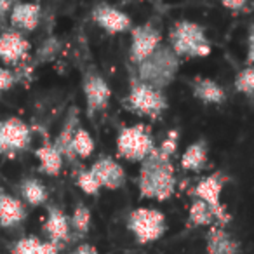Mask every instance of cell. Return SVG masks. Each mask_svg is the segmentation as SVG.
I'll list each match as a JSON object with an SVG mask.
<instances>
[{"instance_id": "30", "label": "cell", "mask_w": 254, "mask_h": 254, "mask_svg": "<svg viewBox=\"0 0 254 254\" xmlns=\"http://www.w3.org/2000/svg\"><path fill=\"white\" fill-rule=\"evenodd\" d=\"M16 84V75L9 68H0V94L12 87Z\"/></svg>"}, {"instance_id": "27", "label": "cell", "mask_w": 254, "mask_h": 254, "mask_svg": "<svg viewBox=\"0 0 254 254\" xmlns=\"http://www.w3.org/2000/svg\"><path fill=\"white\" fill-rule=\"evenodd\" d=\"M233 87L239 94L254 99V66L247 64L246 68H242L233 78Z\"/></svg>"}, {"instance_id": "7", "label": "cell", "mask_w": 254, "mask_h": 254, "mask_svg": "<svg viewBox=\"0 0 254 254\" xmlns=\"http://www.w3.org/2000/svg\"><path fill=\"white\" fill-rule=\"evenodd\" d=\"M225 183H226V178L221 173H214L202 178L193 187V190H191V195L195 198L204 200L212 209V212L216 216V225L218 226H226L232 221V216L226 211V205H223L221 202V191Z\"/></svg>"}, {"instance_id": "4", "label": "cell", "mask_w": 254, "mask_h": 254, "mask_svg": "<svg viewBox=\"0 0 254 254\" xmlns=\"http://www.w3.org/2000/svg\"><path fill=\"white\" fill-rule=\"evenodd\" d=\"M126 106L136 115L157 120L169 108V101L162 89H157L134 78L131 82L129 92H127Z\"/></svg>"}, {"instance_id": "13", "label": "cell", "mask_w": 254, "mask_h": 254, "mask_svg": "<svg viewBox=\"0 0 254 254\" xmlns=\"http://www.w3.org/2000/svg\"><path fill=\"white\" fill-rule=\"evenodd\" d=\"M89 169L98 178L101 188H106V190H120L127 181L124 166H120L119 160L110 155H101L99 159H96Z\"/></svg>"}, {"instance_id": "20", "label": "cell", "mask_w": 254, "mask_h": 254, "mask_svg": "<svg viewBox=\"0 0 254 254\" xmlns=\"http://www.w3.org/2000/svg\"><path fill=\"white\" fill-rule=\"evenodd\" d=\"M35 157L39 160V169L46 176H58L63 169L64 157L56 148L54 143H44L35 150Z\"/></svg>"}, {"instance_id": "28", "label": "cell", "mask_w": 254, "mask_h": 254, "mask_svg": "<svg viewBox=\"0 0 254 254\" xmlns=\"http://www.w3.org/2000/svg\"><path fill=\"white\" fill-rule=\"evenodd\" d=\"M77 187L85 195H98L99 190H101V185H99L98 178L94 176L91 169H82L77 174Z\"/></svg>"}, {"instance_id": "12", "label": "cell", "mask_w": 254, "mask_h": 254, "mask_svg": "<svg viewBox=\"0 0 254 254\" xmlns=\"http://www.w3.org/2000/svg\"><path fill=\"white\" fill-rule=\"evenodd\" d=\"M32 44L25 33L18 30H5L0 33V61L7 66H18L30 56Z\"/></svg>"}, {"instance_id": "16", "label": "cell", "mask_w": 254, "mask_h": 254, "mask_svg": "<svg viewBox=\"0 0 254 254\" xmlns=\"http://www.w3.org/2000/svg\"><path fill=\"white\" fill-rule=\"evenodd\" d=\"M191 94L204 105H223L226 101L225 87L209 77H195L191 80Z\"/></svg>"}, {"instance_id": "15", "label": "cell", "mask_w": 254, "mask_h": 254, "mask_svg": "<svg viewBox=\"0 0 254 254\" xmlns=\"http://www.w3.org/2000/svg\"><path fill=\"white\" fill-rule=\"evenodd\" d=\"M44 230L49 235V242L53 244H63L66 240H70L71 226H70V218L64 214L63 209L51 205L47 209V218L44 223Z\"/></svg>"}, {"instance_id": "26", "label": "cell", "mask_w": 254, "mask_h": 254, "mask_svg": "<svg viewBox=\"0 0 254 254\" xmlns=\"http://www.w3.org/2000/svg\"><path fill=\"white\" fill-rule=\"evenodd\" d=\"M91 221H92V214L91 209L85 204H77L71 212L70 218V226L77 235H85L91 228Z\"/></svg>"}, {"instance_id": "23", "label": "cell", "mask_w": 254, "mask_h": 254, "mask_svg": "<svg viewBox=\"0 0 254 254\" xmlns=\"http://www.w3.org/2000/svg\"><path fill=\"white\" fill-rule=\"evenodd\" d=\"M12 254H58V246L42 242L39 237H23L12 247Z\"/></svg>"}, {"instance_id": "3", "label": "cell", "mask_w": 254, "mask_h": 254, "mask_svg": "<svg viewBox=\"0 0 254 254\" xmlns=\"http://www.w3.org/2000/svg\"><path fill=\"white\" fill-rule=\"evenodd\" d=\"M169 47L180 58H207L212 51L205 28L190 19L174 23L169 32Z\"/></svg>"}, {"instance_id": "17", "label": "cell", "mask_w": 254, "mask_h": 254, "mask_svg": "<svg viewBox=\"0 0 254 254\" xmlns=\"http://www.w3.org/2000/svg\"><path fill=\"white\" fill-rule=\"evenodd\" d=\"M205 251L207 254H239L240 244L237 239H233L225 226L212 225L205 237Z\"/></svg>"}, {"instance_id": "2", "label": "cell", "mask_w": 254, "mask_h": 254, "mask_svg": "<svg viewBox=\"0 0 254 254\" xmlns=\"http://www.w3.org/2000/svg\"><path fill=\"white\" fill-rule=\"evenodd\" d=\"M181 58L171 49L169 46L162 44L150 58L136 66V78L157 89H166L171 85L180 71Z\"/></svg>"}, {"instance_id": "29", "label": "cell", "mask_w": 254, "mask_h": 254, "mask_svg": "<svg viewBox=\"0 0 254 254\" xmlns=\"http://www.w3.org/2000/svg\"><path fill=\"white\" fill-rule=\"evenodd\" d=\"M58 53H60V40L47 39L46 42L40 46L39 53H37V60H39V63H47V61L54 60Z\"/></svg>"}, {"instance_id": "6", "label": "cell", "mask_w": 254, "mask_h": 254, "mask_svg": "<svg viewBox=\"0 0 254 254\" xmlns=\"http://www.w3.org/2000/svg\"><path fill=\"white\" fill-rule=\"evenodd\" d=\"M127 228L139 244L155 242L167 230L166 216L155 207H136L127 216Z\"/></svg>"}, {"instance_id": "10", "label": "cell", "mask_w": 254, "mask_h": 254, "mask_svg": "<svg viewBox=\"0 0 254 254\" xmlns=\"http://www.w3.org/2000/svg\"><path fill=\"white\" fill-rule=\"evenodd\" d=\"M82 92H84L85 108H87L89 117H94L96 113L108 108L110 101H112V96H113L108 80H106L101 73H98V71H94V70L87 71V73L84 75Z\"/></svg>"}, {"instance_id": "32", "label": "cell", "mask_w": 254, "mask_h": 254, "mask_svg": "<svg viewBox=\"0 0 254 254\" xmlns=\"http://www.w3.org/2000/svg\"><path fill=\"white\" fill-rule=\"evenodd\" d=\"M223 7H226L228 11H240V9L246 7V4L249 0H219Z\"/></svg>"}, {"instance_id": "9", "label": "cell", "mask_w": 254, "mask_h": 254, "mask_svg": "<svg viewBox=\"0 0 254 254\" xmlns=\"http://www.w3.org/2000/svg\"><path fill=\"white\" fill-rule=\"evenodd\" d=\"M162 32L153 23L132 26L131 44H129V60L138 66L139 63L150 58L160 46H162Z\"/></svg>"}, {"instance_id": "34", "label": "cell", "mask_w": 254, "mask_h": 254, "mask_svg": "<svg viewBox=\"0 0 254 254\" xmlns=\"http://www.w3.org/2000/svg\"><path fill=\"white\" fill-rule=\"evenodd\" d=\"M12 7H14L12 0H0V18H4L7 12H11Z\"/></svg>"}, {"instance_id": "22", "label": "cell", "mask_w": 254, "mask_h": 254, "mask_svg": "<svg viewBox=\"0 0 254 254\" xmlns=\"http://www.w3.org/2000/svg\"><path fill=\"white\" fill-rule=\"evenodd\" d=\"M19 193H21L23 200L32 207L44 205L49 198V191H47L46 185L37 178H23L19 183Z\"/></svg>"}, {"instance_id": "35", "label": "cell", "mask_w": 254, "mask_h": 254, "mask_svg": "<svg viewBox=\"0 0 254 254\" xmlns=\"http://www.w3.org/2000/svg\"><path fill=\"white\" fill-rule=\"evenodd\" d=\"M0 191H2V188H0Z\"/></svg>"}, {"instance_id": "11", "label": "cell", "mask_w": 254, "mask_h": 254, "mask_svg": "<svg viewBox=\"0 0 254 254\" xmlns=\"http://www.w3.org/2000/svg\"><path fill=\"white\" fill-rule=\"evenodd\" d=\"M91 18L108 35H120V33L131 32L132 30L131 16L112 4L94 5L91 11Z\"/></svg>"}, {"instance_id": "8", "label": "cell", "mask_w": 254, "mask_h": 254, "mask_svg": "<svg viewBox=\"0 0 254 254\" xmlns=\"http://www.w3.org/2000/svg\"><path fill=\"white\" fill-rule=\"evenodd\" d=\"M32 145V129L19 117L0 120V155L14 157Z\"/></svg>"}, {"instance_id": "5", "label": "cell", "mask_w": 254, "mask_h": 254, "mask_svg": "<svg viewBox=\"0 0 254 254\" xmlns=\"http://www.w3.org/2000/svg\"><path fill=\"white\" fill-rule=\"evenodd\" d=\"M155 141L145 124H134V126L122 127L117 134V157L127 162L141 164L155 148Z\"/></svg>"}, {"instance_id": "31", "label": "cell", "mask_w": 254, "mask_h": 254, "mask_svg": "<svg viewBox=\"0 0 254 254\" xmlns=\"http://www.w3.org/2000/svg\"><path fill=\"white\" fill-rule=\"evenodd\" d=\"M247 63L254 66V25L251 26L249 35H247Z\"/></svg>"}, {"instance_id": "21", "label": "cell", "mask_w": 254, "mask_h": 254, "mask_svg": "<svg viewBox=\"0 0 254 254\" xmlns=\"http://www.w3.org/2000/svg\"><path fill=\"white\" fill-rule=\"evenodd\" d=\"M77 127H78V110L71 108L70 112H68L66 119H64L61 131L58 132L56 139H54V145H56V148L61 152V155L64 157V160L75 159L73 152H71V138H73Z\"/></svg>"}, {"instance_id": "24", "label": "cell", "mask_w": 254, "mask_h": 254, "mask_svg": "<svg viewBox=\"0 0 254 254\" xmlns=\"http://www.w3.org/2000/svg\"><path fill=\"white\" fill-rule=\"evenodd\" d=\"M96 143L91 132L85 127L78 126L75 131L73 138H71V152H73L75 159H89L94 153Z\"/></svg>"}, {"instance_id": "18", "label": "cell", "mask_w": 254, "mask_h": 254, "mask_svg": "<svg viewBox=\"0 0 254 254\" xmlns=\"http://www.w3.org/2000/svg\"><path fill=\"white\" fill-rule=\"evenodd\" d=\"M26 218V207L23 200L0 191V226L2 228H12L19 225Z\"/></svg>"}, {"instance_id": "25", "label": "cell", "mask_w": 254, "mask_h": 254, "mask_svg": "<svg viewBox=\"0 0 254 254\" xmlns=\"http://www.w3.org/2000/svg\"><path fill=\"white\" fill-rule=\"evenodd\" d=\"M188 223L191 226H212L216 225V216L204 200L193 198L188 211Z\"/></svg>"}, {"instance_id": "1", "label": "cell", "mask_w": 254, "mask_h": 254, "mask_svg": "<svg viewBox=\"0 0 254 254\" xmlns=\"http://www.w3.org/2000/svg\"><path fill=\"white\" fill-rule=\"evenodd\" d=\"M176 185L178 180L173 164V155L155 146L153 152L139 166V197L159 202L169 200L176 191Z\"/></svg>"}, {"instance_id": "14", "label": "cell", "mask_w": 254, "mask_h": 254, "mask_svg": "<svg viewBox=\"0 0 254 254\" xmlns=\"http://www.w3.org/2000/svg\"><path fill=\"white\" fill-rule=\"evenodd\" d=\"M9 21L12 30H18L21 33L35 32L42 19V7L37 2H19L9 12Z\"/></svg>"}, {"instance_id": "19", "label": "cell", "mask_w": 254, "mask_h": 254, "mask_svg": "<svg viewBox=\"0 0 254 254\" xmlns=\"http://www.w3.org/2000/svg\"><path fill=\"white\" fill-rule=\"evenodd\" d=\"M209 159V145L204 138L197 139V141L190 143V145L185 148L183 155L180 159V166L183 171L188 173H198L205 167Z\"/></svg>"}, {"instance_id": "33", "label": "cell", "mask_w": 254, "mask_h": 254, "mask_svg": "<svg viewBox=\"0 0 254 254\" xmlns=\"http://www.w3.org/2000/svg\"><path fill=\"white\" fill-rule=\"evenodd\" d=\"M71 254H98V249L91 244H80L75 251H71Z\"/></svg>"}]
</instances>
